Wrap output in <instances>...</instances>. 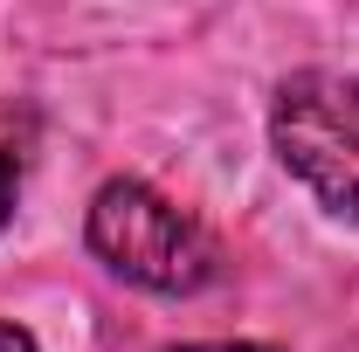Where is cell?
Segmentation results:
<instances>
[{
    "label": "cell",
    "instance_id": "277c9868",
    "mask_svg": "<svg viewBox=\"0 0 359 352\" xmlns=\"http://www.w3.org/2000/svg\"><path fill=\"white\" fill-rule=\"evenodd\" d=\"M166 352H276L263 339H201V346H166Z\"/></svg>",
    "mask_w": 359,
    "mask_h": 352
},
{
    "label": "cell",
    "instance_id": "3957f363",
    "mask_svg": "<svg viewBox=\"0 0 359 352\" xmlns=\"http://www.w3.org/2000/svg\"><path fill=\"white\" fill-rule=\"evenodd\" d=\"M14 201H21V152L0 138V235H7V221H14Z\"/></svg>",
    "mask_w": 359,
    "mask_h": 352
},
{
    "label": "cell",
    "instance_id": "5b68a950",
    "mask_svg": "<svg viewBox=\"0 0 359 352\" xmlns=\"http://www.w3.org/2000/svg\"><path fill=\"white\" fill-rule=\"evenodd\" d=\"M0 352H42V346H35V332H28V325L0 318Z\"/></svg>",
    "mask_w": 359,
    "mask_h": 352
},
{
    "label": "cell",
    "instance_id": "7a4b0ae2",
    "mask_svg": "<svg viewBox=\"0 0 359 352\" xmlns=\"http://www.w3.org/2000/svg\"><path fill=\"white\" fill-rule=\"evenodd\" d=\"M269 145L325 215L359 228V76L297 69L269 97Z\"/></svg>",
    "mask_w": 359,
    "mask_h": 352
},
{
    "label": "cell",
    "instance_id": "6da1fadb",
    "mask_svg": "<svg viewBox=\"0 0 359 352\" xmlns=\"http://www.w3.org/2000/svg\"><path fill=\"white\" fill-rule=\"evenodd\" d=\"M83 242L111 276H125L132 290H152V297H194L222 276L215 235L145 180H104L90 194Z\"/></svg>",
    "mask_w": 359,
    "mask_h": 352
}]
</instances>
